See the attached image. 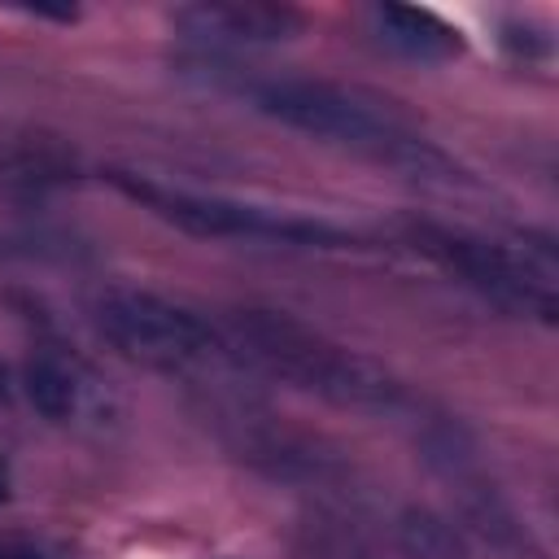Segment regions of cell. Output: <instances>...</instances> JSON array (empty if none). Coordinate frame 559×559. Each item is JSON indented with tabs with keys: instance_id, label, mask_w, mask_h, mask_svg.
Wrapping results in <instances>:
<instances>
[{
	"instance_id": "obj_12",
	"label": "cell",
	"mask_w": 559,
	"mask_h": 559,
	"mask_svg": "<svg viewBox=\"0 0 559 559\" xmlns=\"http://www.w3.org/2000/svg\"><path fill=\"white\" fill-rule=\"evenodd\" d=\"M9 485H13V480H9V459L0 454V502L9 498Z\"/></svg>"
},
{
	"instance_id": "obj_1",
	"label": "cell",
	"mask_w": 559,
	"mask_h": 559,
	"mask_svg": "<svg viewBox=\"0 0 559 559\" xmlns=\"http://www.w3.org/2000/svg\"><path fill=\"white\" fill-rule=\"evenodd\" d=\"M249 100L293 131L341 144L349 153H362V157L393 166L411 179H428V183L459 179L454 162L437 144L415 135L397 114H389L380 100H371L362 92L319 83V79H266V83L249 87Z\"/></svg>"
},
{
	"instance_id": "obj_3",
	"label": "cell",
	"mask_w": 559,
	"mask_h": 559,
	"mask_svg": "<svg viewBox=\"0 0 559 559\" xmlns=\"http://www.w3.org/2000/svg\"><path fill=\"white\" fill-rule=\"evenodd\" d=\"M96 328L122 358L162 376L205 380L231 367V345L201 314L148 288H105L96 297Z\"/></svg>"
},
{
	"instance_id": "obj_4",
	"label": "cell",
	"mask_w": 559,
	"mask_h": 559,
	"mask_svg": "<svg viewBox=\"0 0 559 559\" xmlns=\"http://www.w3.org/2000/svg\"><path fill=\"white\" fill-rule=\"evenodd\" d=\"M411 240L445 271H454L467 288H476L485 301L511 314H533L542 323L555 319V258L546 245H520L437 223H415Z\"/></svg>"
},
{
	"instance_id": "obj_7",
	"label": "cell",
	"mask_w": 559,
	"mask_h": 559,
	"mask_svg": "<svg viewBox=\"0 0 559 559\" xmlns=\"http://www.w3.org/2000/svg\"><path fill=\"white\" fill-rule=\"evenodd\" d=\"M175 26L205 44H280L301 31V13L262 0H214L179 9Z\"/></svg>"
},
{
	"instance_id": "obj_8",
	"label": "cell",
	"mask_w": 559,
	"mask_h": 559,
	"mask_svg": "<svg viewBox=\"0 0 559 559\" xmlns=\"http://www.w3.org/2000/svg\"><path fill=\"white\" fill-rule=\"evenodd\" d=\"M79 179V153L48 131L0 135V192L9 201H44Z\"/></svg>"
},
{
	"instance_id": "obj_6",
	"label": "cell",
	"mask_w": 559,
	"mask_h": 559,
	"mask_svg": "<svg viewBox=\"0 0 559 559\" xmlns=\"http://www.w3.org/2000/svg\"><path fill=\"white\" fill-rule=\"evenodd\" d=\"M22 393L48 424L74 432H109L122 415V402L109 389V380L87 358L61 345H39L26 358Z\"/></svg>"
},
{
	"instance_id": "obj_2",
	"label": "cell",
	"mask_w": 559,
	"mask_h": 559,
	"mask_svg": "<svg viewBox=\"0 0 559 559\" xmlns=\"http://www.w3.org/2000/svg\"><path fill=\"white\" fill-rule=\"evenodd\" d=\"M227 345L258 371L323 402L376 411V415H397L411 406L406 389L380 362L328 341L323 332L297 323L284 310H236Z\"/></svg>"
},
{
	"instance_id": "obj_5",
	"label": "cell",
	"mask_w": 559,
	"mask_h": 559,
	"mask_svg": "<svg viewBox=\"0 0 559 559\" xmlns=\"http://www.w3.org/2000/svg\"><path fill=\"white\" fill-rule=\"evenodd\" d=\"M131 201H140L144 210H153L157 218L192 231V236H249V240H280V245H314V249H345L354 245L349 231L323 223V218H306L293 210H271V205H253V201H236V197H214V192H188V188H170L157 183L148 175L135 170H114L109 175Z\"/></svg>"
},
{
	"instance_id": "obj_11",
	"label": "cell",
	"mask_w": 559,
	"mask_h": 559,
	"mask_svg": "<svg viewBox=\"0 0 559 559\" xmlns=\"http://www.w3.org/2000/svg\"><path fill=\"white\" fill-rule=\"evenodd\" d=\"M0 559H52V555L39 546H0Z\"/></svg>"
},
{
	"instance_id": "obj_10",
	"label": "cell",
	"mask_w": 559,
	"mask_h": 559,
	"mask_svg": "<svg viewBox=\"0 0 559 559\" xmlns=\"http://www.w3.org/2000/svg\"><path fill=\"white\" fill-rule=\"evenodd\" d=\"M402 537H406V550L415 555V559H454V537H450V528L445 524H437V520H411V524H402Z\"/></svg>"
},
{
	"instance_id": "obj_9",
	"label": "cell",
	"mask_w": 559,
	"mask_h": 559,
	"mask_svg": "<svg viewBox=\"0 0 559 559\" xmlns=\"http://www.w3.org/2000/svg\"><path fill=\"white\" fill-rule=\"evenodd\" d=\"M367 22H371L376 39L389 52L406 57V61H450L463 48L459 31L450 22H441L437 13H428V9L376 4V9H367Z\"/></svg>"
}]
</instances>
